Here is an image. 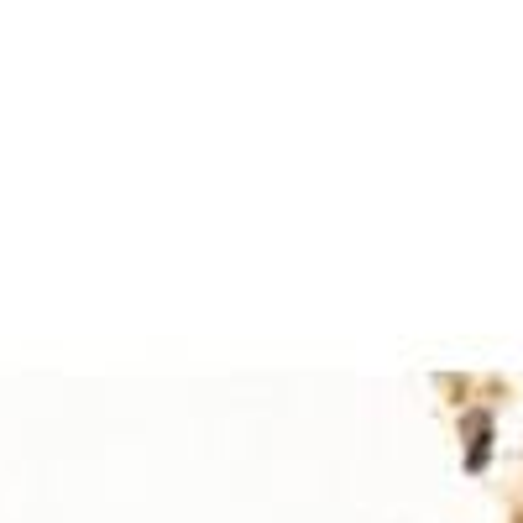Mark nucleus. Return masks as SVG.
Instances as JSON below:
<instances>
[{"label":"nucleus","instance_id":"1","mask_svg":"<svg viewBox=\"0 0 523 523\" xmlns=\"http://www.w3.org/2000/svg\"><path fill=\"white\" fill-rule=\"evenodd\" d=\"M476 440H471V456H466V471H482L487 466V450H492V419L487 414H476Z\"/></svg>","mask_w":523,"mask_h":523}]
</instances>
